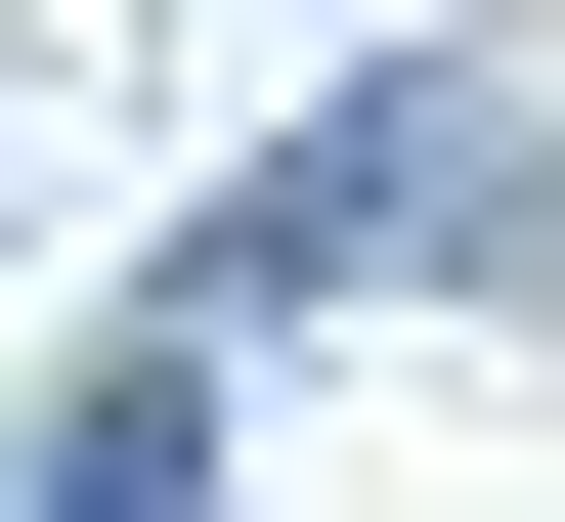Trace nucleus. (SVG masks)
<instances>
[{
	"label": "nucleus",
	"instance_id": "f257e3e1",
	"mask_svg": "<svg viewBox=\"0 0 565 522\" xmlns=\"http://www.w3.org/2000/svg\"><path fill=\"white\" fill-rule=\"evenodd\" d=\"M479 219H522V131H479V87H392V131H349V174H305V219H262V262H479Z\"/></svg>",
	"mask_w": 565,
	"mask_h": 522
}]
</instances>
